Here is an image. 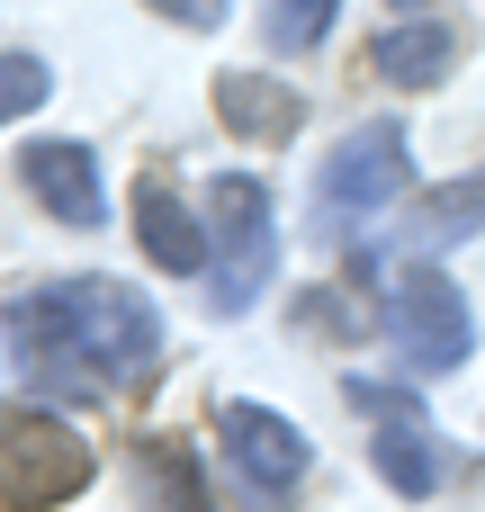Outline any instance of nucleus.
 <instances>
[{
  "instance_id": "obj_1",
  "label": "nucleus",
  "mask_w": 485,
  "mask_h": 512,
  "mask_svg": "<svg viewBox=\"0 0 485 512\" xmlns=\"http://www.w3.org/2000/svg\"><path fill=\"white\" fill-rule=\"evenodd\" d=\"M9 342H18V369L36 387L81 396V387L144 378L162 360V315L126 279H54V288L9 306Z\"/></svg>"
},
{
  "instance_id": "obj_2",
  "label": "nucleus",
  "mask_w": 485,
  "mask_h": 512,
  "mask_svg": "<svg viewBox=\"0 0 485 512\" xmlns=\"http://www.w3.org/2000/svg\"><path fill=\"white\" fill-rule=\"evenodd\" d=\"M198 216H207V306L216 315H243L261 288H270V270H279V216H270V189L252 180V171H216L207 189H198Z\"/></svg>"
},
{
  "instance_id": "obj_3",
  "label": "nucleus",
  "mask_w": 485,
  "mask_h": 512,
  "mask_svg": "<svg viewBox=\"0 0 485 512\" xmlns=\"http://www.w3.org/2000/svg\"><path fill=\"white\" fill-rule=\"evenodd\" d=\"M405 180H414V135H405V117L351 126V135L333 144V162L315 171V216H324V234H351V225L378 216Z\"/></svg>"
},
{
  "instance_id": "obj_4",
  "label": "nucleus",
  "mask_w": 485,
  "mask_h": 512,
  "mask_svg": "<svg viewBox=\"0 0 485 512\" xmlns=\"http://www.w3.org/2000/svg\"><path fill=\"white\" fill-rule=\"evenodd\" d=\"M387 342L405 351L414 378H450V369L477 351V315H468L459 279L432 270V261L396 270V279H387Z\"/></svg>"
},
{
  "instance_id": "obj_5",
  "label": "nucleus",
  "mask_w": 485,
  "mask_h": 512,
  "mask_svg": "<svg viewBox=\"0 0 485 512\" xmlns=\"http://www.w3.org/2000/svg\"><path fill=\"white\" fill-rule=\"evenodd\" d=\"M90 486V450L54 414H9L0 423V512H45Z\"/></svg>"
},
{
  "instance_id": "obj_6",
  "label": "nucleus",
  "mask_w": 485,
  "mask_h": 512,
  "mask_svg": "<svg viewBox=\"0 0 485 512\" xmlns=\"http://www.w3.org/2000/svg\"><path fill=\"white\" fill-rule=\"evenodd\" d=\"M216 450H225V468H234V486L252 504H288L306 486V468H315L306 432L288 414H270V405H225L216 414Z\"/></svg>"
},
{
  "instance_id": "obj_7",
  "label": "nucleus",
  "mask_w": 485,
  "mask_h": 512,
  "mask_svg": "<svg viewBox=\"0 0 485 512\" xmlns=\"http://www.w3.org/2000/svg\"><path fill=\"white\" fill-rule=\"evenodd\" d=\"M18 180H27V198L54 216V225H99L108 216V198H99V153L90 144H72V135H36L27 153H18Z\"/></svg>"
},
{
  "instance_id": "obj_8",
  "label": "nucleus",
  "mask_w": 485,
  "mask_h": 512,
  "mask_svg": "<svg viewBox=\"0 0 485 512\" xmlns=\"http://www.w3.org/2000/svg\"><path fill=\"white\" fill-rule=\"evenodd\" d=\"M351 405H369L378 414V441H369V459H378V477L396 486V495H432L441 486V459H432V423L396 396V387H369V378H351Z\"/></svg>"
},
{
  "instance_id": "obj_9",
  "label": "nucleus",
  "mask_w": 485,
  "mask_h": 512,
  "mask_svg": "<svg viewBox=\"0 0 485 512\" xmlns=\"http://www.w3.org/2000/svg\"><path fill=\"white\" fill-rule=\"evenodd\" d=\"M135 243H144V252H153V270H171V279L207 270V216H189V207H180V189H171L162 171H144V180H135Z\"/></svg>"
},
{
  "instance_id": "obj_10",
  "label": "nucleus",
  "mask_w": 485,
  "mask_h": 512,
  "mask_svg": "<svg viewBox=\"0 0 485 512\" xmlns=\"http://www.w3.org/2000/svg\"><path fill=\"white\" fill-rule=\"evenodd\" d=\"M369 63H378V81H396V90H432V81H450V63H459V27H450V18H396V27L369 45Z\"/></svg>"
},
{
  "instance_id": "obj_11",
  "label": "nucleus",
  "mask_w": 485,
  "mask_h": 512,
  "mask_svg": "<svg viewBox=\"0 0 485 512\" xmlns=\"http://www.w3.org/2000/svg\"><path fill=\"white\" fill-rule=\"evenodd\" d=\"M216 117L243 135V144H288L306 126V99L288 81H261V72H216Z\"/></svg>"
},
{
  "instance_id": "obj_12",
  "label": "nucleus",
  "mask_w": 485,
  "mask_h": 512,
  "mask_svg": "<svg viewBox=\"0 0 485 512\" xmlns=\"http://www.w3.org/2000/svg\"><path fill=\"white\" fill-rule=\"evenodd\" d=\"M477 225H485V171L450 180V189H432V198H414V243H432V252L468 243Z\"/></svg>"
},
{
  "instance_id": "obj_13",
  "label": "nucleus",
  "mask_w": 485,
  "mask_h": 512,
  "mask_svg": "<svg viewBox=\"0 0 485 512\" xmlns=\"http://www.w3.org/2000/svg\"><path fill=\"white\" fill-rule=\"evenodd\" d=\"M333 9H342V0H270V18H261V36H270L279 54H306V45H324V27H333Z\"/></svg>"
},
{
  "instance_id": "obj_14",
  "label": "nucleus",
  "mask_w": 485,
  "mask_h": 512,
  "mask_svg": "<svg viewBox=\"0 0 485 512\" xmlns=\"http://www.w3.org/2000/svg\"><path fill=\"white\" fill-rule=\"evenodd\" d=\"M45 90H54V72L36 54H0V126L27 117V108H45Z\"/></svg>"
},
{
  "instance_id": "obj_15",
  "label": "nucleus",
  "mask_w": 485,
  "mask_h": 512,
  "mask_svg": "<svg viewBox=\"0 0 485 512\" xmlns=\"http://www.w3.org/2000/svg\"><path fill=\"white\" fill-rule=\"evenodd\" d=\"M144 9L171 27H225V0H144Z\"/></svg>"
},
{
  "instance_id": "obj_16",
  "label": "nucleus",
  "mask_w": 485,
  "mask_h": 512,
  "mask_svg": "<svg viewBox=\"0 0 485 512\" xmlns=\"http://www.w3.org/2000/svg\"><path fill=\"white\" fill-rule=\"evenodd\" d=\"M396 9H423V0H396Z\"/></svg>"
}]
</instances>
